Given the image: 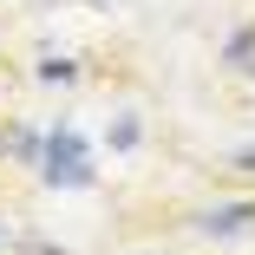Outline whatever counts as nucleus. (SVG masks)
<instances>
[{"label":"nucleus","mask_w":255,"mask_h":255,"mask_svg":"<svg viewBox=\"0 0 255 255\" xmlns=\"http://www.w3.org/2000/svg\"><path fill=\"white\" fill-rule=\"evenodd\" d=\"M39 170H46L53 190H85V183H92V150H85V137H79V131H53V137L39 144Z\"/></svg>","instance_id":"obj_1"},{"label":"nucleus","mask_w":255,"mask_h":255,"mask_svg":"<svg viewBox=\"0 0 255 255\" xmlns=\"http://www.w3.org/2000/svg\"><path fill=\"white\" fill-rule=\"evenodd\" d=\"M249 223H255V203H229V210H210V216H203L210 236H242Z\"/></svg>","instance_id":"obj_2"}]
</instances>
